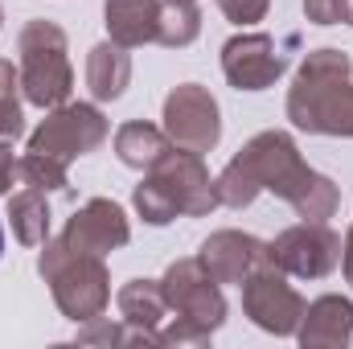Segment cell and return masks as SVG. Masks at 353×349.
I'll use <instances>...</instances> for the list:
<instances>
[{
  "instance_id": "cell-3",
  "label": "cell",
  "mask_w": 353,
  "mask_h": 349,
  "mask_svg": "<svg viewBox=\"0 0 353 349\" xmlns=\"http://www.w3.org/2000/svg\"><path fill=\"white\" fill-rule=\"evenodd\" d=\"M214 206H218L214 181H210L205 165H201V152H189V148H169L148 169V181L136 185V210L152 226L173 222L176 214L201 218Z\"/></svg>"
},
{
  "instance_id": "cell-11",
  "label": "cell",
  "mask_w": 353,
  "mask_h": 349,
  "mask_svg": "<svg viewBox=\"0 0 353 349\" xmlns=\"http://www.w3.org/2000/svg\"><path fill=\"white\" fill-rule=\"evenodd\" d=\"M128 239H132L128 214L107 197H90L62 230V243L70 251H83V255H107V251L123 247Z\"/></svg>"
},
{
  "instance_id": "cell-21",
  "label": "cell",
  "mask_w": 353,
  "mask_h": 349,
  "mask_svg": "<svg viewBox=\"0 0 353 349\" xmlns=\"http://www.w3.org/2000/svg\"><path fill=\"white\" fill-rule=\"evenodd\" d=\"M17 83L21 74L12 70V62H0V144L17 140L25 132V115H21V103H17Z\"/></svg>"
},
{
  "instance_id": "cell-4",
  "label": "cell",
  "mask_w": 353,
  "mask_h": 349,
  "mask_svg": "<svg viewBox=\"0 0 353 349\" xmlns=\"http://www.w3.org/2000/svg\"><path fill=\"white\" fill-rule=\"evenodd\" d=\"M161 292L176 312L173 329H161V346H185V341H210V333L226 321V300L218 292V279L201 267V259H181L165 271Z\"/></svg>"
},
{
  "instance_id": "cell-9",
  "label": "cell",
  "mask_w": 353,
  "mask_h": 349,
  "mask_svg": "<svg viewBox=\"0 0 353 349\" xmlns=\"http://www.w3.org/2000/svg\"><path fill=\"white\" fill-rule=\"evenodd\" d=\"M267 259L283 275L321 279L341 263V239L325 222H300V226L283 230L275 243H267Z\"/></svg>"
},
{
  "instance_id": "cell-19",
  "label": "cell",
  "mask_w": 353,
  "mask_h": 349,
  "mask_svg": "<svg viewBox=\"0 0 353 349\" xmlns=\"http://www.w3.org/2000/svg\"><path fill=\"white\" fill-rule=\"evenodd\" d=\"M8 218H12V235L25 247H46V239H50V201H46V189L25 185L17 197H8Z\"/></svg>"
},
{
  "instance_id": "cell-12",
  "label": "cell",
  "mask_w": 353,
  "mask_h": 349,
  "mask_svg": "<svg viewBox=\"0 0 353 349\" xmlns=\"http://www.w3.org/2000/svg\"><path fill=\"white\" fill-rule=\"evenodd\" d=\"M283 66H288V58L275 50V41L267 33H243L222 46V70H226L230 87L239 90L271 87L283 74Z\"/></svg>"
},
{
  "instance_id": "cell-6",
  "label": "cell",
  "mask_w": 353,
  "mask_h": 349,
  "mask_svg": "<svg viewBox=\"0 0 353 349\" xmlns=\"http://www.w3.org/2000/svg\"><path fill=\"white\" fill-rule=\"evenodd\" d=\"M21 87L37 107H62L74 87V70L66 58V33L54 21H29L21 29Z\"/></svg>"
},
{
  "instance_id": "cell-2",
  "label": "cell",
  "mask_w": 353,
  "mask_h": 349,
  "mask_svg": "<svg viewBox=\"0 0 353 349\" xmlns=\"http://www.w3.org/2000/svg\"><path fill=\"white\" fill-rule=\"evenodd\" d=\"M288 119L304 132L353 136V83L341 50H316L304 58L288 94Z\"/></svg>"
},
{
  "instance_id": "cell-7",
  "label": "cell",
  "mask_w": 353,
  "mask_h": 349,
  "mask_svg": "<svg viewBox=\"0 0 353 349\" xmlns=\"http://www.w3.org/2000/svg\"><path fill=\"white\" fill-rule=\"evenodd\" d=\"M107 140V119L99 107L90 103H66V107H54L41 128L29 136V152H41L50 161H62L70 165L74 157H87L99 144Z\"/></svg>"
},
{
  "instance_id": "cell-23",
  "label": "cell",
  "mask_w": 353,
  "mask_h": 349,
  "mask_svg": "<svg viewBox=\"0 0 353 349\" xmlns=\"http://www.w3.org/2000/svg\"><path fill=\"white\" fill-rule=\"evenodd\" d=\"M267 4H271V0H218V8H222L234 25H255V21H263Z\"/></svg>"
},
{
  "instance_id": "cell-14",
  "label": "cell",
  "mask_w": 353,
  "mask_h": 349,
  "mask_svg": "<svg viewBox=\"0 0 353 349\" xmlns=\"http://www.w3.org/2000/svg\"><path fill=\"white\" fill-rule=\"evenodd\" d=\"M296 337L304 346H350L353 337V304L345 296H321L304 308Z\"/></svg>"
},
{
  "instance_id": "cell-10",
  "label": "cell",
  "mask_w": 353,
  "mask_h": 349,
  "mask_svg": "<svg viewBox=\"0 0 353 349\" xmlns=\"http://www.w3.org/2000/svg\"><path fill=\"white\" fill-rule=\"evenodd\" d=\"M165 136L176 148L189 152H210L222 136V119H218V103L214 94L197 83H181L165 99Z\"/></svg>"
},
{
  "instance_id": "cell-27",
  "label": "cell",
  "mask_w": 353,
  "mask_h": 349,
  "mask_svg": "<svg viewBox=\"0 0 353 349\" xmlns=\"http://www.w3.org/2000/svg\"><path fill=\"white\" fill-rule=\"evenodd\" d=\"M337 21L353 25V0H337Z\"/></svg>"
},
{
  "instance_id": "cell-24",
  "label": "cell",
  "mask_w": 353,
  "mask_h": 349,
  "mask_svg": "<svg viewBox=\"0 0 353 349\" xmlns=\"http://www.w3.org/2000/svg\"><path fill=\"white\" fill-rule=\"evenodd\" d=\"M17 177H21V161H12V148L0 144V193H12Z\"/></svg>"
},
{
  "instance_id": "cell-18",
  "label": "cell",
  "mask_w": 353,
  "mask_h": 349,
  "mask_svg": "<svg viewBox=\"0 0 353 349\" xmlns=\"http://www.w3.org/2000/svg\"><path fill=\"white\" fill-rule=\"evenodd\" d=\"M115 152L128 169H152L165 152H169V136L144 119H132L115 132Z\"/></svg>"
},
{
  "instance_id": "cell-28",
  "label": "cell",
  "mask_w": 353,
  "mask_h": 349,
  "mask_svg": "<svg viewBox=\"0 0 353 349\" xmlns=\"http://www.w3.org/2000/svg\"><path fill=\"white\" fill-rule=\"evenodd\" d=\"M0 251H4V230H0Z\"/></svg>"
},
{
  "instance_id": "cell-25",
  "label": "cell",
  "mask_w": 353,
  "mask_h": 349,
  "mask_svg": "<svg viewBox=\"0 0 353 349\" xmlns=\"http://www.w3.org/2000/svg\"><path fill=\"white\" fill-rule=\"evenodd\" d=\"M304 12L316 25H337V0H304Z\"/></svg>"
},
{
  "instance_id": "cell-17",
  "label": "cell",
  "mask_w": 353,
  "mask_h": 349,
  "mask_svg": "<svg viewBox=\"0 0 353 349\" xmlns=\"http://www.w3.org/2000/svg\"><path fill=\"white\" fill-rule=\"evenodd\" d=\"M132 79V58L123 54V46L115 41H103L94 46L87 58V87L94 99H119L123 87Z\"/></svg>"
},
{
  "instance_id": "cell-20",
  "label": "cell",
  "mask_w": 353,
  "mask_h": 349,
  "mask_svg": "<svg viewBox=\"0 0 353 349\" xmlns=\"http://www.w3.org/2000/svg\"><path fill=\"white\" fill-rule=\"evenodd\" d=\"M197 33H201V12H197L193 0H165L161 4V33H157L161 46H176L181 50Z\"/></svg>"
},
{
  "instance_id": "cell-1",
  "label": "cell",
  "mask_w": 353,
  "mask_h": 349,
  "mask_svg": "<svg viewBox=\"0 0 353 349\" xmlns=\"http://www.w3.org/2000/svg\"><path fill=\"white\" fill-rule=\"evenodd\" d=\"M263 189L292 201V210L304 222H325L341 206L337 185L329 177L312 173L300 161V148L292 144V136H283V132H259L214 181L218 206H230V210L251 206Z\"/></svg>"
},
{
  "instance_id": "cell-15",
  "label": "cell",
  "mask_w": 353,
  "mask_h": 349,
  "mask_svg": "<svg viewBox=\"0 0 353 349\" xmlns=\"http://www.w3.org/2000/svg\"><path fill=\"white\" fill-rule=\"evenodd\" d=\"M119 312L132 333V341H161V321L169 312V300L161 292V279H132L123 292H119Z\"/></svg>"
},
{
  "instance_id": "cell-29",
  "label": "cell",
  "mask_w": 353,
  "mask_h": 349,
  "mask_svg": "<svg viewBox=\"0 0 353 349\" xmlns=\"http://www.w3.org/2000/svg\"><path fill=\"white\" fill-rule=\"evenodd\" d=\"M0 21H4V12H0Z\"/></svg>"
},
{
  "instance_id": "cell-5",
  "label": "cell",
  "mask_w": 353,
  "mask_h": 349,
  "mask_svg": "<svg viewBox=\"0 0 353 349\" xmlns=\"http://www.w3.org/2000/svg\"><path fill=\"white\" fill-rule=\"evenodd\" d=\"M37 271L54 283V300H58V308L70 321H94V317H103V308L111 300L103 255L70 251L62 239H54V243H46V251L37 259Z\"/></svg>"
},
{
  "instance_id": "cell-8",
  "label": "cell",
  "mask_w": 353,
  "mask_h": 349,
  "mask_svg": "<svg viewBox=\"0 0 353 349\" xmlns=\"http://www.w3.org/2000/svg\"><path fill=\"white\" fill-rule=\"evenodd\" d=\"M243 308H247V317H251L259 329L279 333V337L296 333V329H300V317H304L300 292L283 279V271L271 259H263L247 279H243Z\"/></svg>"
},
{
  "instance_id": "cell-16",
  "label": "cell",
  "mask_w": 353,
  "mask_h": 349,
  "mask_svg": "<svg viewBox=\"0 0 353 349\" xmlns=\"http://www.w3.org/2000/svg\"><path fill=\"white\" fill-rule=\"evenodd\" d=\"M107 33L115 46L136 50L161 33V0H107Z\"/></svg>"
},
{
  "instance_id": "cell-13",
  "label": "cell",
  "mask_w": 353,
  "mask_h": 349,
  "mask_svg": "<svg viewBox=\"0 0 353 349\" xmlns=\"http://www.w3.org/2000/svg\"><path fill=\"white\" fill-rule=\"evenodd\" d=\"M197 259L218 283H243L267 259V243L251 239V235H239V230H218L201 243Z\"/></svg>"
},
{
  "instance_id": "cell-22",
  "label": "cell",
  "mask_w": 353,
  "mask_h": 349,
  "mask_svg": "<svg viewBox=\"0 0 353 349\" xmlns=\"http://www.w3.org/2000/svg\"><path fill=\"white\" fill-rule=\"evenodd\" d=\"M21 181L33 185V189H66V165L62 161H50L41 152H25L21 157Z\"/></svg>"
},
{
  "instance_id": "cell-26",
  "label": "cell",
  "mask_w": 353,
  "mask_h": 349,
  "mask_svg": "<svg viewBox=\"0 0 353 349\" xmlns=\"http://www.w3.org/2000/svg\"><path fill=\"white\" fill-rule=\"evenodd\" d=\"M341 267H345V279L353 283V226H350V235H345V247H341Z\"/></svg>"
}]
</instances>
